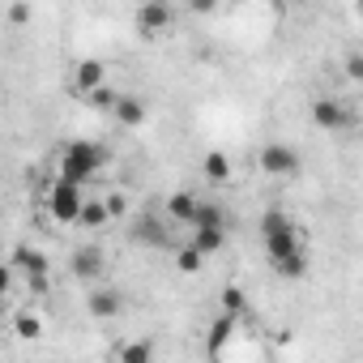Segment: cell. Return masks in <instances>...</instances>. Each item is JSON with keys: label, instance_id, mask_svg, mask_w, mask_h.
<instances>
[{"label": "cell", "instance_id": "1", "mask_svg": "<svg viewBox=\"0 0 363 363\" xmlns=\"http://www.w3.org/2000/svg\"><path fill=\"white\" fill-rule=\"evenodd\" d=\"M261 240H265V252H269V265L282 261V257H295L303 252V240H299V227L282 214V210H265L261 214Z\"/></svg>", "mask_w": 363, "mask_h": 363}, {"label": "cell", "instance_id": "2", "mask_svg": "<svg viewBox=\"0 0 363 363\" xmlns=\"http://www.w3.org/2000/svg\"><path fill=\"white\" fill-rule=\"evenodd\" d=\"M103 167H107V150L94 145V141H69V145L60 150V175H65V179L90 184Z\"/></svg>", "mask_w": 363, "mask_h": 363}, {"label": "cell", "instance_id": "3", "mask_svg": "<svg viewBox=\"0 0 363 363\" xmlns=\"http://www.w3.org/2000/svg\"><path fill=\"white\" fill-rule=\"evenodd\" d=\"M86 184H77V179H56V184L48 189V214L56 218V223H65V227H73V223H82V210H86V193H82Z\"/></svg>", "mask_w": 363, "mask_h": 363}, {"label": "cell", "instance_id": "4", "mask_svg": "<svg viewBox=\"0 0 363 363\" xmlns=\"http://www.w3.org/2000/svg\"><path fill=\"white\" fill-rule=\"evenodd\" d=\"M133 244L141 248H171V218H158V214H137L133 227H128Z\"/></svg>", "mask_w": 363, "mask_h": 363}, {"label": "cell", "instance_id": "5", "mask_svg": "<svg viewBox=\"0 0 363 363\" xmlns=\"http://www.w3.org/2000/svg\"><path fill=\"white\" fill-rule=\"evenodd\" d=\"M171 26H175V9H171V0H145V5L137 9V30H141V35L158 39V35H167Z\"/></svg>", "mask_w": 363, "mask_h": 363}, {"label": "cell", "instance_id": "6", "mask_svg": "<svg viewBox=\"0 0 363 363\" xmlns=\"http://www.w3.org/2000/svg\"><path fill=\"white\" fill-rule=\"evenodd\" d=\"M350 107L342 103V99H316L312 103V124L320 128V133H342V128H350Z\"/></svg>", "mask_w": 363, "mask_h": 363}, {"label": "cell", "instance_id": "7", "mask_svg": "<svg viewBox=\"0 0 363 363\" xmlns=\"http://www.w3.org/2000/svg\"><path fill=\"white\" fill-rule=\"evenodd\" d=\"M257 162H261V171H265V175H295V171H299V154H295L291 145H282V141L261 145Z\"/></svg>", "mask_w": 363, "mask_h": 363}, {"label": "cell", "instance_id": "8", "mask_svg": "<svg viewBox=\"0 0 363 363\" xmlns=\"http://www.w3.org/2000/svg\"><path fill=\"white\" fill-rule=\"evenodd\" d=\"M86 312H90L94 320H116V316L124 312V299H120V291H111V286H94V291L86 295Z\"/></svg>", "mask_w": 363, "mask_h": 363}, {"label": "cell", "instance_id": "9", "mask_svg": "<svg viewBox=\"0 0 363 363\" xmlns=\"http://www.w3.org/2000/svg\"><path fill=\"white\" fill-rule=\"evenodd\" d=\"M73 278L77 282H99L103 278V248H94V244L77 248L73 252Z\"/></svg>", "mask_w": 363, "mask_h": 363}, {"label": "cell", "instance_id": "10", "mask_svg": "<svg viewBox=\"0 0 363 363\" xmlns=\"http://www.w3.org/2000/svg\"><path fill=\"white\" fill-rule=\"evenodd\" d=\"M99 86H107V69H103V60H82L77 69H73V94H90V90H99Z\"/></svg>", "mask_w": 363, "mask_h": 363}, {"label": "cell", "instance_id": "11", "mask_svg": "<svg viewBox=\"0 0 363 363\" xmlns=\"http://www.w3.org/2000/svg\"><path fill=\"white\" fill-rule=\"evenodd\" d=\"M197 193H189V189H179V193H171V201H167V218L175 223V227H193V218H197Z\"/></svg>", "mask_w": 363, "mask_h": 363}, {"label": "cell", "instance_id": "12", "mask_svg": "<svg viewBox=\"0 0 363 363\" xmlns=\"http://www.w3.org/2000/svg\"><path fill=\"white\" fill-rule=\"evenodd\" d=\"M235 329H240V316H235V312H223V316L210 325V337H206V354H223V346L235 337Z\"/></svg>", "mask_w": 363, "mask_h": 363}, {"label": "cell", "instance_id": "13", "mask_svg": "<svg viewBox=\"0 0 363 363\" xmlns=\"http://www.w3.org/2000/svg\"><path fill=\"white\" fill-rule=\"evenodd\" d=\"M9 261L18 265V274H48V269H52L48 252H39V248H30V244H18Z\"/></svg>", "mask_w": 363, "mask_h": 363}, {"label": "cell", "instance_id": "14", "mask_svg": "<svg viewBox=\"0 0 363 363\" xmlns=\"http://www.w3.org/2000/svg\"><path fill=\"white\" fill-rule=\"evenodd\" d=\"M116 124L120 128H137V124H145V103L141 99H133V94H120V103H116Z\"/></svg>", "mask_w": 363, "mask_h": 363}, {"label": "cell", "instance_id": "15", "mask_svg": "<svg viewBox=\"0 0 363 363\" xmlns=\"http://www.w3.org/2000/svg\"><path fill=\"white\" fill-rule=\"evenodd\" d=\"M111 218H116V214H111L107 201H90V197H86V210H82V227H86V231H103Z\"/></svg>", "mask_w": 363, "mask_h": 363}, {"label": "cell", "instance_id": "16", "mask_svg": "<svg viewBox=\"0 0 363 363\" xmlns=\"http://www.w3.org/2000/svg\"><path fill=\"white\" fill-rule=\"evenodd\" d=\"M193 244H197L206 257H214V252L227 244V227H193Z\"/></svg>", "mask_w": 363, "mask_h": 363}, {"label": "cell", "instance_id": "17", "mask_svg": "<svg viewBox=\"0 0 363 363\" xmlns=\"http://www.w3.org/2000/svg\"><path fill=\"white\" fill-rule=\"evenodd\" d=\"M206 265V252L197 248V244H184V248H175V269L179 274H197Z\"/></svg>", "mask_w": 363, "mask_h": 363}, {"label": "cell", "instance_id": "18", "mask_svg": "<svg viewBox=\"0 0 363 363\" xmlns=\"http://www.w3.org/2000/svg\"><path fill=\"white\" fill-rule=\"evenodd\" d=\"M231 175V158L223 150H210L206 154V179H214V184H223V179Z\"/></svg>", "mask_w": 363, "mask_h": 363}, {"label": "cell", "instance_id": "19", "mask_svg": "<svg viewBox=\"0 0 363 363\" xmlns=\"http://www.w3.org/2000/svg\"><path fill=\"white\" fill-rule=\"evenodd\" d=\"M193 227H227V210H223V206H214V201H201V206H197Z\"/></svg>", "mask_w": 363, "mask_h": 363}, {"label": "cell", "instance_id": "20", "mask_svg": "<svg viewBox=\"0 0 363 363\" xmlns=\"http://www.w3.org/2000/svg\"><path fill=\"white\" fill-rule=\"evenodd\" d=\"M116 359H120V363H150V359H154V346H150V342H128V346L116 350Z\"/></svg>", "mask_w": 363, "mask_h": 363}, {"label": "cell", "instance_id": "21", "mask_svg": "<svg viewBox=\"0 0 363 363\" xmlns=\"http://www.w3.org/2000/svg\"><path fill=\"white\" fill-rule=\"evenodd\" d=\"M13 329H18V337H22V342H35V337L43 333V320H39L35 312H22V316L13 320Z\"/></svg>", "mask_w": 363, "mask_h": 363}, {"label": "cell", "instance_id": "22", "mask_svg": "<svg viewBox=\"0 0 363 363\" xmlns=\"http://www.w3.org/2000/svg\"><path fill=\"white\" fill-rule=\"evenodd\" d=\"M86 99H90V107H94V111H116V103H120V94H116L111 86H99V90H90Z\"/></svg>", "mask_w": 363, "mask_h": 363}, {"label": "cell", "instance_id": "23", "mask_svg": "<svg viewBox=\"0 0 363 363\" xmlns=\"http://www.w3.org/2000/svg\"><path fill=\"white\" fill-rule=\"evenodd\" d=\"M244 308H248L244 291H240V286H223V312H235V316H244Z\"/></svg>", "mask_w": 363, "mask_h": 363}, {"label": "cell", "instance_id": "24", "mask_svg": "<svg viewBox=\"0 0 363 363\" xmlns=\"http://www.w3.org/2000/svg\"><path fill=\"white\" fill-rule=\"evenodd\" d=\"M342 73H346L350 82H363V52H346V56H342Z\"/></svg>", "mask_w": 363, "mask_h": 363}, {"label": "cell", "instance_id": "25", "mask_svg": "<svg viewBox=\"0 0 363 363\" xmlns=\"http://www.w3.org/2000/svg\"><path fill=\"white\" fill-rule=\"evenodd\" d=\"M26 291L30 295H52V269L48 274H26Z\"/></svg>", "mask_w": 363, "mask_h": 363}, {"label": "cell", "instance_id": "26", "mask_svg": "<svg viewBox=\"0 0 363 363\" xmlns=\"http://www.w3.org/2000/svg\"><path fill=\"white\" fill-rule=\"evenodd\" d=\"M26 22H30V5H26V0H13V5H9V26L22 30Z\"/></svg>", "mask_w": 363, "mask_h": 363}, {"label": "cell", "instance_id": "27", "mask_svg": "<svg viewBox=\"0 0 363 363\" xmlns=\"http://www.w3.org/2000/svg\"><path fill=\"white\" fill-rule=\"evenodd\" d=\"M189 9H193V13H214L218 0H189Z\"/></svg>", "mask_w": 363, "mask_h": 363}, {"label": "cell", "instance_id": "28", "mask_svg": "<svg viewBox=\"0 0 363 363\" xmlns=\"http://www.w3.org/2000/svg\"><path fill=\"white\" fill-rule=\"evenodd\" d=\"M107 206H111V214H124V210H128V201H124V197H107Z\"/></svg>", "mask_w": 363, "mask_h": 363}]
</instances>
